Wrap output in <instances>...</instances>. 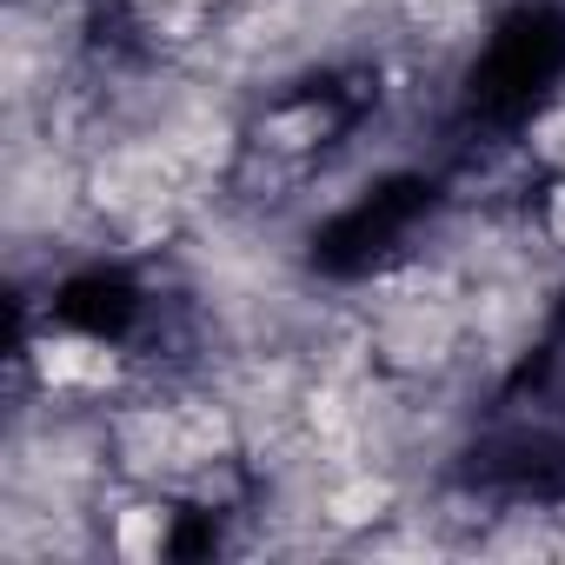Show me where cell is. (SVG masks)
I'll list each match as a JSON object with an SVG mask.
<instances>
[{
	"mask_svg": "<svg viewBox=\"0 0 565 565\" xmlns=\"http://www.w3.org/2000/svg\"><path fill=\"white\" fill-rule=\"evenodd\" d=\"M41 366H47V380H107L114 373V360L100 347H87V340H47Z\"/></svg>",
	"mask_w": 565,
	"mask_h": 565,
	"instance_id": "obj_1",
	"label": "cell"
},
{
	"mask_svg": "<svg viewBox=\"0 0 565 565\" xmlns=\"http://www.w3.org/2000/svg\"><path fill=\"white\" fill-rule=\"evenodd\" d=\"M380 505H386V486H380V479H360V486L333 492V519H340V525H360V519H373Z\"/></svg>",
	"mask_w": 565,
	"mask_h": 565,
	"instance_id": "obj_2",
	"label": "cell"
},
{
	"mask_svg": "<svg viewBox=\"0 0 565 565\" xmlns=\"http://www.w3.org/2000/svg\"><path fill=\"white\" fill-rule=\"evenodd\" d=\"M160 545V512H127V525H120V552L127 558H147Z\"/></svg>",
	"mask_w": 565,
	"mask_h": 565,
	"instance_id": "obj_3",
	"label": "cell"
},
{
	"mask_svg": "<svg viewBox=\"0 0 565 565\" xmlns=\"http://www.w3.org/2000/svg\"><path fill=\"white\" fill-rule=\"evenodd\" d=\"M459 8H466V0H413L419 21H446V14H459Z\"/></svg>",
	"mask_w": 565,
	"mask_h": 565,
	"instance_id": "obj_4",
	"label": "cell"
},
{
	"mask_svg": "<svg viewBox=\"0 0 565 565\" xmlns=\"http://www.w3.org/2000/svg\"><path fill=\"white\" fill-rule=\"evenodd\" d=\"M539 147H545V153H552V160H565V120H552V127H545V134H539Z\"/></svg>",
	"mask_w": 565,
	"mask_h": 565,
	"instance_id": "obj_5",
	"label": "cell"
}]
</instances>
